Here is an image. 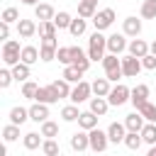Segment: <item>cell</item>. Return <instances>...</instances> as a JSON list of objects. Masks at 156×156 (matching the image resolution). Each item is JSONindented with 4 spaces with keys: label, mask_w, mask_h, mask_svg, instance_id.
Listing matches in <instances>:
<instances>
[{
    "label": "cell",
    "mask_w": 156,
    "mask_h": 156,
    "mask_svg": "<svg viewBox=\"0 0 156 156\" xmlns=\"http://www.w3.org/2000/svg\"><path fill=\"white\" fill-rule=\"evenodd\" d=\"M105 51H107V37H102L98 29L90 34V44H88V56L90 61H102L105 58Z\"/></svg>",
    "instance_id": "obj_1"
},
{
    "label": "cell",
    "mask_w": 156,
    "mask_h": 156,
    "mask_svg": "<svg viewBox=\"0 0 156 156\" xmlns=\"http://www.w3.org/2000/svg\"><path fill=\"white\" fill-rule=\"evenodd\" d=\"M102 68H105V78L107 80H117L122 78V58H117V54H105L102 58Z\"/></svg>",
    "instance_id": "obj_2"
},
{
    "label": "cell",
    "mask_w": 156,
    "mask_h": 156,
    "mask_svg": "<svg viewBox=\"0 0 156 156\" xmlns=\"http://www.w3.org/2000/svg\"><path fill=\"white\" fill-rule=\"evenodd\" d=\"M2 61H5V66H15V63H20V61H22V49H20V41L7 39V41L2 44Z\"/></svg>",
    "instance_id": "obj_3"
},
{
    "label": "cell",
    "mask_w": 156,
    "mask_h": 156,
    "mask_svg": "<svg viewBox=\"0 0 156 156\" xmlns=\"http://www.w3.org/2000/svg\"><path fill=\"white\" fill-rule=\"evenodd\" d=\"M90 93H93V83H85V80H80V83H76V88L71 90V102L73 105H80V102H85V100H90Z\"/></svg>",
    "instance_id": "obj_4"
},
{
    "label": "cell",
    "mask_w": 156,
    "mask_h": 156,
    "mask_svg": "<svg viewBox=\"0 0 156 156\" xmlns=\"http://www.w3.org/2000/svg\"><path fill=\"white\" fill-rule=\"evenodd\" d=\"M129 98H132V90H129L127 85L117 83V85L110 90V95H107V102H110V105H115V107H119V105H124Z\"/></svg>",
    "instance_id": "obj_5"
},
{
    "label": "cell",
    "mask_w": 156,
    "mask_h": 156,
    "mask_svg": "<svg viewBox=\"0 0 156 156\" xmlns=\"http://www.w3.org/2000/svg\"><path fill=\"white\" fill-rule=\"evenodd\" d=\"M88 136H90V149L95 151V154H100V151H105L107 149V144H110V136H107V132H102V129H90L88 132Z\"/></svg>",
    "instance_id": "obj_6"
},
{
    "label": "cell",
    "mask_w": 156,
    "mask_h": 156,
    "mask_svg": "<svg viewBox=\"0 0 156 156\" xmlns=\"http://www.w3.org/2000/svg\"><path fill=\"white\" fill-rule=\"evenodd\" d=\"M112 22H115V10H112V7H105V10L95 12V17H93V24H95V29H98V32L107 29Z\"/></svg>",
    "instance_id": "obj_7"
},
{
    "label": "cell",
    "mask_w": 156,
    "mask_h": 156,
    "mask_svg": "<svg viewBox=\"0 0 156 156\" xmlns=\"http://www.w3.org/2000/svg\"><path fill=\"white\" fill-rule=\"evenodd\" d=\"M141 68H144V66H141V58H136V56H132V54L122 58V73H124L127 78H136Z\"/></svg>",
    "instance_id": "obj_8"
},
{
    "label": "cell",
    "mask_w": 156,
    "mask_h": 156,
    "mask_svg": "<svg viewBox=\"0 0 156 156\" xmlns=\"http://www.w3.org/2000/svg\"><path fill=\"white\" fill-rule=\"evenodd\" d=\"M56 51H58V41H56V37H54V39H41V46H39L41 61H54V58H56Z\"/></svg>",
    "instance_id": "obj_9"
},
{
    "label": "cell",
    "mask_w": 156,
    "mask_h": 156,
    "mask_svg": "<svg viewBox=\"0 0 156 156\" xmlns=\"http://www.w3.org/2000/svg\"><path fill=\"white\" fill-rule=\"evenodd\" d=\"M146 98H149V85H144V83H141V85H136V88L132 90V98H129V102L134 105V110H141V107L149 102Z\"/></svg>",
    "instance_id": "obj_10"
},
{
    "label": "cell",
    "mask_w": 156,
    "mask_h": 156,
    "mask_svg": "<svg viewBox=\"0 0 156 156\" xmlns=\"http://www.w3.org/2000/svg\"><path fill=\"white\" fill-rule=\"evenodd\" d=\"M37 102H44V105H54V102H58L61 100V95L51 88V85H46V88H41L39 85V90H37V98H34Z\"/></svg>",
    "instance_id": "obj_11"
},
{
    "label": "cell",
    "mask_w": 156,
    "mask_h": 156,
    "mask_svg": "<svg viewBox=\"0 0 156 156\" xmlns=\"http://www.w3.org/2000/svg\"><path fill=\"white\" fill-rule=\"evenodd\" d=\"M124 37H127V34H112V37H107V51H110V54H117V56H119V54H122V51H124V49L129 46Z\"/></svg>",
    "instance_id": "obj_12"
},
{
    "label": "cell",
    "mask_w": 156,
    "mask_h": 156,
    "mask_svg": "<svg viewBox=\"0 0 156 156\" xmlns=\"http://www.w3.org/2000/svg\"><path fill=\"white\" fill-rule=\"evenodd\" d=\"M34 17H37L39 22H51V20L56 17V10H54L49 2H39V5L34 7Z\"/></svg>",
    "instance_id": "obj_13"
},
{
    "label": "cell",
    "mask_w": 156,
    "mask_h": 156,
    "mask_svg": "<svg viewBox=\"0 0 156 156\" xmlns=\"http://www.w3.org/2000/svg\"><path fill=\"white\" fill-rule=\"evenodd\" d=\"M29 119H32V122H46V119H49V105L34 102V105L29 107Z\"/></svg>",
    "instance_id": "obj_14"
},
{
    "label": "cell",
    "mask_w": 156,
    "mask_h": 156,
    "mask_svg": "<svg viewBox=\"0 0 156 156\" xmlns=\"http://www.w3.org/2000/svg\"><path fill=\"white\" fill-rule=\"evenodd\" d=\"M144 124H146V119L141 117V112H132V115L124 117V127H127V132H141Z\"/></svg>",
    "instance_id": "obj_15"
},
{
    "label": "cell",
    "mask_w": 156,
    "mask_h": 156,
    "mask_svg": "<svg viewBox=\"0 0 156 156\" xmlns=\"http://www.w3.org/2000/svg\"><path fill=\"white\" fill-rule=\"evenodd\" d=\"M107 136H110V144H119V141H124V136H127V127L119 124V122H112V124L107 127Z\"/></svg>",
    "instance_id": "obj_16"
},
{
    "label": "cell",
    "mask_w": 156,
    "mask_h": 156,
    "mask_svg": "<svg viewBox=\"0 0 156 156\" xmlns=\"http://www.w3.org/2000/svg\"><path fill=\"white\" fill-rule=\"evenodd\" d=\"M71 149H73V151H85V149H90V136H88L85 129H83V132H76V134L71 136Z\"/></svg>",
    "instance_id": "obj_17"
},
{
    "label": "cell",
    "mask_w": 156,
    "mask_h": 156,
    "mask_svg": "<svg viewBox=\"0 0 156 156\" xmlns=\"http://www.w3.org/2000/svg\"><path fill=\"white\" fill-rule=\"evenodd\" d=\"M127 49H129V54H132V56H136V58H141V56H146V54L151 51V44H146L144 39H132Z\"/></svg>",
    "instance_id": "obj_18"
},
{
    "label": "cell",
    "mask_w": 156,
    "mask_h": 156,
    "mask_svg": "<svg viewBox=\"0 0 156 156\" xmlns=\"http://www.w3.org/2000/svg\"><path fill=\"white\" fill-rule=\"evenodd\" d=\"M73 66H78L83 73L90 68V56H88L80 46H73Z\"/></svg>",
    "instance_id": "obj_19"
},
{
    "label": "cell",
    "mask_w": 156,
    "mask_h": 156,
    "mask_svg": "<svg viewBox=\"0 0 156 156\" xmlns=\"http://www.w3.org/2000/svg\"><path fill=\"white\" fill-rule=\"evenodd\" d=\"M78 127H80V129H85V132L95 129V127H98V115H95L93 110L80 112V117H78Z\"/></svg>",
    "instance_id": "obj_20"
},
{
    "label": "cell",
    "mask_w": 156,
    "mask_h": 156,
    "mask_svg": "<svg viewBox=\"0 0 156 156\" xmlns=\"http://www.w3.org/2000/svg\"><path fill=\"white\" fill-rule=\"evenodd\" d=\"M17 34H20L22 39L34 37V34H37V24H34V20H20V22H17Z\"/></svg>",
    "instance_id": "obj_21"
},
{
    "label": "cell",
    "mask_w": 156,
    "mask_h": 156,
    "mask_svg": "<svg viewBox=\"0 0 156 156\" xmlns=\"http://www.w3.org/2000/svg\"><path fill=\"white\" fill-rule=\"evenodd\" d=\"M41 58V54H39V49L37 46H22V63H27V66H32V63H37Z\"/></svg>",
    "instance_id": "obj_22"
},
{
    "label": "cell",
    "mask_w": 156,
    "mask_h": 156,
    "mask_svg": "<svg viewBox=\"0 0 156 156\" xmlns=\"http://www.w3.org/2000/svg\"><path fill=\"white\" fill-rule=\"evenodd\" d=\"M27 119H29V110H27V107H20V105H17V107L10 110V122H12V124L20 127V124H24Z\"/></svg>",
    "instance_id": "obj_23"
},
{
    "label": "cell",
    "mask_w": 156,
    "mask_h": 156,
    "mask_svg": "<svg viewBox=\"0 0 156 156\" xmlns=\"http://www.w3.org/2000/svg\"><path fill=\"white\" fill-rule=\"evenodd\" d=\"M107 107H110V102H107V98H100V95H95V98H90V110L98 115V117H102L105 112H107Z\"/></svg>",
    "instance_id": "obj_24"
},
{
    "label": "cell",
    "mask_w": 156,
    "mask_h": 156,
    "mask_svg": "<svg viewBox=\"0 0 156 156\" xmlns=\"http://www.w3.org/2000/svg\"><path fill=\"white\" fill-rule=\"evenodd\" d=\"M95 5H98V2H88V0H80V2H78V17L93 20V17H95V12H98V10H95Z\"/></svg>",
    "instance_id": "obj_25"
},
{
    "label": "cell",
    "mask_w": 156,
    "mask_h": 156,
    "mask_svg": "<svg viewBox=\"0 0 156 156\" xmlns=\"http://www.w3.org/2000/svg\"><path fill=\"white\" fill-rule=\"evenodd\" d=\"M139 32H141V20L127 17V20H124V34H127V37H139Z\"/></svg>",
    "instance_id": "obj_26"
},
{
    "label": "cell",
    "mask_w": 156,
    "mask_h": 156,
    "mask_svg": "<svg viewBox=\"0 0 156 156\" xmlns=\"http://www.w3.org/2000/svg\"><path fill=\"white\" fill-rule=\"evenodd\" d=\"M29 73H32V71H29V66H27V63H22V61L12 66V76H15V80H17V83L29 80Z\"/></svg>",
    "instance_id": "obj_27"
},
{
    "label": "cell",
    "mask_w": 156,
    "mask_h": 156,
    "mask_svg": "<svg viewBox=\"0 0 156 156\" xmlns=\"http://www.w3.org/2000/svg\"><path fill=\"white\" fill-rule=\"evenodd\" d=\"M61 78H66L68 83H80V80H83V71H80L78 66H73V63H71V66H66V68H63V76H61Z\"/></svg>",
    "instance_id": "obj_28"
},
{
    "label": "cell",
    "mask_w": 156,
    "mask_h": 156,
    "mask_svg": "<svg viewBox=\"0 0 156 156\" xmlns=\"http://www.w3.org/2000/svg\"><path fill=\"white\" fill-rule=\"evenodd\" d=\"M110 90H112V88H110V80H107V78H95V80H93V93H95V95L107 98Z\"/></svg>",
    "instance_id": "obj_29"
},
{
    "label": "cell",
    "mask_w": 156,
    "mask_h": 156,
    "mask_svg": "<svg viewBox=\"0 0 156 156\" xmlns=\"http://www.w3.org/2000/svg\"><path fill=\"white\" fill-rule=\"evenodd\" d=\"M141 139H144V144H149V146L156 144V122H146V124H144Z\"/></svg>",
    "instance_id": "obj_30"
},
{
    "label": "cell",
    "mask_w": 156,
    "mask_h": 156,
    "mask_svg": "<svg viewBox=\"0 0 156 156\" xmlns=\"http://www.w3.org/2000/svg\"><path fill=\"white\" fill-rule=\"evenodd\" d=\"M41 136H44L41 132H39V134H37V132H27V134H24V139H22V141H24V149H39V146L44 144V141H41Z\"/></svg>",
    "instance_id": "obj_31"
},
{
    "label": "cell",
    "mask_w": 156,
    "mask_h": 156,
    "mask_svg": "<svg viewBox=\"0 0 156 156\" xmlns=\"http://www.w3.org/2000/svg\"><path fill=\"white\" fill-rule=\"evenodd\" d=\"M56 24H54V20L51 22H39V37L41 39H54L56 37Z\"/></svg>",
    "instance_id": "obj_32"
},
{
    "label": "cell",
    "mask_w": 156,
    "mask_h": 156,
    "mask_svg": "<svg viewBox=\"0 0 156 156\" xmlns=\"http://www.w3.org/2000/svg\"><path fill=\"white\" fill-rule=\"evenodd\" d=\"M144 144V139H141V132H127V136H124V146L127 149H139Z\"/></svg>",
    "instance_id": "obj_33"
},
{
    "label": "cell",
    "mask_w": 156,
    "mask_h": 156,
    "mask_svg": "<svg viewBox=\"0 0 156 156\" xmlns=\"http://www.w3.org/2000/svg\"><path fill=\"white\" fill-rule=\"evenodd\" d=\"M85 29H88V22H85V17H76V20L71 22V27H68V32H71L73 37H80V34H85Z\"/></svg>",
    "instance_id": "obj_34"
},
{
    "label": "cell",
    "mask_w": 156,
    "mask_h": 156,
    "mask_svg": "<svg viewBox=\"0 0 156 156\" xmlns=\"http://www.w3.org/2000/svg\"><path fill=\"white\" fill-rule=\"evenodd\" d=\"M56 58H58L63 66H71V63H73V46H58Z\"/></svg>",
    "instance_id": "obj_35"
},
{
    "label": "cell",
    "mask_w": 156,
    "mask_h": 156,
    "mask_svg": "<svg viewBox=\"0 0 156 156\" xmlns=\"http://www.w3.org/2000/svg\"><path fill=\"white\" fill-rule=\"evenodd\" d=\"M51 88H54V90H56L61 98H71V90H73V88H71V83H68L66 78H61V80H54V83H51Z\"/></svg>",
    "instance_id": "obj_36"
},
{
    "label": "cell",
    "mask_w": 156,
    "mask_h": 156,
    "mask_svg": "<svg viewBox=\"0 0 156 156\" xmlns=\"http://www.w3.org/2000/svg\"><path fill=\"white\" fill-rule=\"evenodd\" d=\"M139 12H141L144 20H156V0H144Z\"/></svg>",
    "instance_id": "obj_37"
},
{
    "label": "cell",
    "mask_w": 156,
    "mask_h": 156,
    "mask_svg": "<svg viewBox=\"0 0 156 156\" xmlns=\"http://www.w3.org/2000/svg\"><path fill=\"white\" fill-rule=\"evenodd\" d=\"M78 117H80L78 105H66V107L61 110V119H63V122H76Z\"/></svg>",
    "instance_id": "obj_38"
},
{
    "label": "cell",
    "mask_w": 156,
    "mask_h": 156,
    "mask_svg": "<svg viewBox=\"0 0 156 156\" xmlns=\"http://www.w3.org/2000/svg\"><path fill=\"white\" fill-rule=\"evenodd\" d=\"M71 22H73V17H71L68 12H56V17H54V24H56L58 29H68Z\"/></svg>",
    "instance_id": "obj_39"
},
{
    "label": "cell",
    "mask_w": 156,
    "mask_h": 156,
    "mask_svg": "<svg viewBox=\"0 0 156 156\" xmlns=\"http://www.w3.org/2000/svg\"><path fill=\"white\" fill-rule=\"evenodd\" d=\"M37 90H39V85H37L34 80H24V83H22V98L34 100V98H37Z\"/></svg>",
    "instance_id": "obj_40"
},
{
    "label": "cell",
    "mask_w": 156,
    "mask_h": 156,
    "mask_svg": "<svg viewBox=\"0 0 156 156\" xmlns=\"http://www.w3.org/2000/svg\"><path fill=\"white\" fill-rule=\"evenodd\" d=\"M41 134H44L46 139H54V136L58 134V124H56V122H51V119L41 122Z\"/></svg>",
    "instance_id": "obj_41"
},
{
    "label": "cell",
    "mask_w": 156,
    "mask_h": 156,
    "mask_svg": "<svg viewBox=\"0 0 156 156\" xmlns=\"http://www.w3.org/2000/svg\"><path fill=\"white\" fill-rule=\"evenodd\" d=\"M2 22H7V24H12V22H20L22 17H20V12L15 10V7H5L2 10V17H0Z\"/></svg>",
    "instance_id": "obj_42"
},
{
    "label": "cell",
    "mask_w": 156,
    "mask_h": 156,
    "mask_svg": "<svg viewBox=\"0 0 156 156\" xmlns=\"http://www.w3.org/2000/svg\"><path fill=\"white\" fill-rule=\"evenodd\" d=\"M17 136H20V127L10 122V124H7L5 129H2V139H5V141H15Z\"/></svg>",
    "instance_id": "obj_43"
},
{
    "label": "cell",
    "mask_w": 156,
    "mask_h": 156,
    "mask_svg": "<svg viewBox=\"0 0 156 156\" xmlns=\"http://www.w3.org/2000/svg\"><path fill=\"white\" fill-rule=\"evenodd\" d=\"M41 151L46 154V156H58L61 151H58V144H56V139H46L44 144H41Z\"/></svg>",
    "instance_id": "obj_44"
},
{
    "label": "cell",
    "mask_w": 156,
    "mask_h": 156,
    "mask_svg": "<svg viewBox=\"0 0 156 156\" xmlns=\"http://www.w3.org/2000/svg\"><path fill=\"white\" fill-rule=\"evenodd\" d=\"M136 112H141V117L146 119V122H156V105H151V102H146L141 110H136Z\"/></svg>",
    "instance_id": "obj_45"
},
{
    "label": "cell",
    "mask_w": 156,
    "mask_h": 156,
    "mask_svg": "<svg viewBox=\"0 0 156 156\" xmlns=\"http://www.w3.org/2000/svg\"><path fill=\"white\" fill-rule=\"evenodd\" d=\"M15 80V76H12V71H7V68H2L0 71V88H10V83Z\"/></svg>",
    "instance_id": "obj_46"
},
{
    "label": "cell",
    "mask_w": 156,
    "mask_h": 156,
    "mask_svg": "<svg viewBox=\"0 0 156 156\" xmlns=\"http://www.w3.org/2000/svg\"><path fill=\"white\" fill-rule=\"evenodd\" d=\"M141 66H144L146 71H154V68H156V56L149 51L146 56H141Z\"/></svg>",
    "instance_id": "obj_47"
},
{
    "label": "cell",
    "mask_w": 156,
    "mask_h": 156,
    "mask_svg": "<svg viewBox=\"0 0 156 156\" xmlns=\"http://www.w3.org/2000/svg\"><path fill=\"white\" fill-rule=\"evenodd\" d=\"M7 37H10V24L7 22H0V39L7 41Z\"/></svg>",
    "instance_id": "obj_48"
},
{
    "label": "cell",
    "mask_w": 156,
    "mask_h": 156,
    "mask_svg": "<svg viewBox=\"0 0 156 156\" xmlns=\"http://www.w3.org/2000/svg\"><path fill=\"white\" fill-rule=\"evenodd\" d=\"M20 2H22V5H34V7L39 5V0H20Z\"/></svg>",
    "instance_id": "obj_49"
},
{
    "label": "cell",
    "mask_w": 156,
    "mask_h": 156,
    "mask_svg": "<svg viewBox=\"0 0 156 156\" xmlns=\"http://www.w3.org/2000/svg\"><path fill=\"white\" fill-rule=\"evenodd\" d=\"M151 54H154V56H156V39H154V41H151Z\"/></svg>",
    "instance_id": "obj_50"
},
{
    "label": "cell",
    "mask_w": 156,
    "mask_h": 156,
    "mask_svg": "<svg viewBox=\"0 0 156 156\" xmlns=\"http://www.w3.org/2000/svg\"><path fill=\"white\" fill-rule=\"evenodd\" d=\"M146 156H156V144H154V146H151V151H149V154H146Z\"/></svg>",
    "instance_id": "obj_51"
},
{
    "label": "cell",
    "mask_w": 156,
    "mask_h": 156,
    "mask_svg": "<svg viewBox=\"0 0 156 156\" xmlns=\"http://www.w3.org/2000/svg\"><path fill=\"white\" fill-rule=\"evenodd\" d=\"M88 2H98V0H88Z\"/></svg>",
    "instance_id": "obj_52"
},
{
    "label": "cell",
    "mask_w": 156,
    "mask_h": 156,
    "mask_svg": "<svg viewBox=\"0 0 156 156\" xmlns=\"http://www.w3.org/2000/svg\"><path fill=\"white\" fill-rule=\"evenodd\" d=\"M58 156H61V154H58Z\"/></svg>",
    "instance_id": "obj_53"
}]
</instances>
